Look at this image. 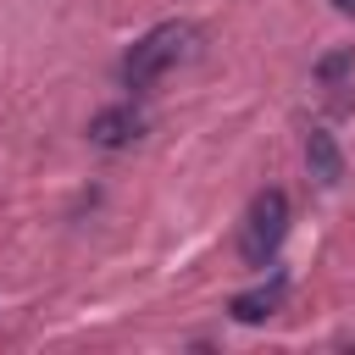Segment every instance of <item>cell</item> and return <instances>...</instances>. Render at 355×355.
I'll return each mask as SVG.
<instances>
[{"instance_id":"1","label":"cell","mask_w":355,"mask_h":355,"mask_svg":"<svg viewBox=\"0 0 355 355\" xmlns=\"http://www.w3.org/2000/svg\"><path fill=\"white\" fill-rule=\"evenodd\" d=\"M200 55V28L194 22H155L128 55H122V83L128 89H150L161 72L183 67Z\"/></svg>"},{"instance_id":"2","label":"cell","mask_w":355,"mask_h":355,"mask_svg":"<svg viewBox=\"0 0 355 355\" xmlns=\"http://www.w3.org/2000/svg\"><path fill=\"white\" fill-rule=\"evenodd\" d=\"M283 233H288V194H283V189H261V194L250 200L244 227H239V255H244V266H266V261L277 255Z\"/></svg>"},{"instance_id":"3","label":"cell","mask_w":355,"mask_h":355,"mask_svg":"<svg viewBox=\"0 0 355 355\" xmlns=\"http://www.w3.org/2000/svg\"><path fill=\"white\" fill-rule=\"evenodd\" d=\"M139 133H144V116L133 105H105V111L89 116V144H100V150H122Z\"/></svg>"},{"instance_id":"4","label":"cell","mask_w":355,"mask_h":355,"mask_svg":"<svg viewBox=\"0 0 355 355\" xmlns=\"http://www.w3.org/2000/svg\"><path fill=\"white\" fill-rule=\"evenodd\" d=\"M283 300H288V277L283 272H272V283H261V288H250V294H233V322H266V316H277L283 311Z\"/></svg>"},{"instance_id":"5","label":"cell","mask_w":355,"mask_h":355,"mask_svg":"<svg viewBox=\"0 0 355 355\" xmlns=\"http://www.w3.org/2000/svg\"><path fill=\"white\" fill-rule=\"evenodd\" d=\"M305 166H311V178H316L322 189H333V183L344 178V150H338V139H333L327 128H311V133H305Z\"/></svg>"},{"instance_id":"6","label":"cell","mask_w":355,"mask_h":355,"mask_svg":"<svg viewBox=\"0 0 355 355\" xmlns=\"http://www.w3.org/2000/svg\"><path fill=\"white\" fill-rule=\"evenodd\" d=\"M349 67H355V50H338V55H327V61H316V78H322V83H338V78H344Z\"/></svg>"},{"instance_id":"7","label":"cell","mask_w":355,"mask_h":355,"mask_svg":"<svg viewBox=\"0 0 355 355\" xmlns=\"http://www.w3.org/2000/svg\"><path fill=\"white\" fill-rule=\"evenodd\" d=\"M333 6H338V11H344V17H355V0H333Z\"/></svg>"}]
</instances>
